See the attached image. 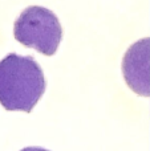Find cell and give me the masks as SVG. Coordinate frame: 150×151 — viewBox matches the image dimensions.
<instances>
[{
    "label": "cell",
    "mask_w": 150,
    "mask_h": 151,
    "mask_svg": "<svg viewBox=\"0 0 150 151\" xmlns=\"http://www.w3.org/2000/svg\"><path fill=\"white\" fill-rule=\"evenodd\" d=\"M45 86L43 69L32 56L9 53L0 61V104L5 110L31 113Z\"/></svg>",
    "instance_id": "6da1fadb"
},
{
    "label": "cell",
    "mask_w": 150,
    "mask_h": 151,
    "mask_svg": "<svg viewBox=\"0 0 150 151\" xmlns=\"http://www.w3.org/2000/svg\"><path fill=\"white\" fill-rule=\"evenodd\" d=\"M13 35L24 47L33 48L45 56H53L60 45L63 28L57 16L50 9L31 5L16 19Z\"/></svg>",
    "instance_id": "7a4b0ae2"
},
{
    "label": "cell",
    "mask_w": 150,
    "mask_h": 151,
    "mask_svg": "<svg viewBox=\"0 0 150 151\" xmlns=\"http://www.w3.org/2000/svg\"><path fill=\"white\" fill-rule=\"evenodd\" d=\"M122 74L125 82L136 94L148 97L150 94V39L145 37L125 52L122 58Z\"/></svg>",
    "instance_id": "3957f363"
},
{
    "label": "cell",
    "mask_w": 150,
    "mask_h": 151,
    "mask_svg": "<svg viewBox=\"0 0 150 151\" xmlns=\"http://www.w3.org/2000/svg\"><path fill=\"white\" fill-rule=\"evenodd\" d=\"M21 151H49V150H45L43 147H25V149H23Z\"/></svg>",
    "instance_id": "277c9868"
}]
</instances>
